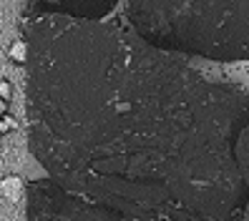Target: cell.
I'll list each match as a JSON object with an SVG mask.
<instances>
[{"label":"cell","mask_w":249,"mask_h":221,"mask_svg":"<svg viewBox=\"0 0 249 221\" xmlns=\"http://www.w3.org/2000/svg\"><path fill=\"white\" fill-rule=\"evenodd\" d=\"M23 40L31 143L61 184L131 214L239 219L249 91L119 20L31 13Z\"/></svg>","instance_id":"6da1fadb"},{"label":"cell","mask_w":249,"mask_h":221,"mask_svg":"<svg viewBox=\"0 0 249 221\" xmlns=\"http://www.w3.org/2000/svg\"><path fill=\"white\" fill-rule=\"evenodd\" d=\"M126 23L174 55L249 61V0H124Z\"/></svg>","instance_id":"7a4b0ae2"},{"label":"cell","mask_w":249,"mask_h":221,"mask_svg":"<svg viewBox=\"0 0 249 221\" xmlns=\"http://www.w3.org/2000/svg\"><path fill=\"white\" fill-rule=\"evenodd\" d=\"M31 221H121L106 209L81 201L48 184L31 186Z\"/></svg>","instance_id":"3957f363"},{"label":"cell","mask_w":249,"mask_h":221,"mask_svg":"<svg viewBox=\"0 0 249 221\" xmlns=\"http://www.w3.org/2000/svg\"><path fill=\"white\" fill-rule=\"evenodd\" d=\"M121 0H28V16L43 13V16H66L83 20H101L116 10Z\"/></svg>","instance_id":"277c9868"},{"label":"cell","mask_w":249,"mask_h":221,"mask_svg":"<svg viewBox=\"0 0 249 221\" xmlns=\"http://www.w3.org/2000/svg\"><path fill=\"white\" fill-rule=\"evenodd\" d=\"M234 161H237V171H239L242 188H244V204H242L239 219L249 221V123L242 128V134L237 136V143H234Z\"/></svg>","instance_id":"5b68a950"},{"label":"cell","mask_w":249,"mask_h":221,"mask_svg":"<svg viewBox=\"0 0 249 221\" xmlns=\"http://www.w3.org/2000/svg\"><path fill=\"white\" fill-rule=\"evenodd\" d=\"M23 188H25V184L20 181V176H5V179L0 181V191H3V196L10 199V201H20Z\"/></svg>","instance_id":"8992f818"},{"label":"cell","mask_w":249,"mask_h":221,"mask_svg":"<svg viewBox=\"0 0 249 221\" xmlns=\"http://www.w3.org/2000/svg\"><path fill=\"white\" fill-rule=\"evenodd\" d=\"M8 58L16 66H25V61H28V46H25V40L23 38H18V40H13L10 43V51H8Z\"/></svg>","instance_id":"52a82bcc"},{"label":"cell","mask_w":249,"mask_h":221,"mask_svg":"<svg viewBox=\"0 0 249 221\" xmlns=\"http://www.w3.org/2000/svg\"><path fill=\"white\" fill-rule=\"evenodd\" d=\"M10 131H18V121L5 111L3 116H0V136H3V134H10Z\"/></svg>","instance_id":"ba28073f"},{"label":"cell","mask_w":249,"mask_h":221,"mask_svg":"<svg viewBox=\"0 0 249 221\" xmlns=\"http://www.w3.org/2000/svg\"><path fill=\"white\" fill-rule=\"evenodd\" d=\"M0 101H3V103L13 101V83L8 78H0Z\"/></svg>","instance_id":"9c48e42d"},{"label":"cell","mask_w":249,"mask_h":221,"mask_svg":"<svg viewBox=\"0 0 249 221\" xmlns=\"http://www.w3.org/2000/svg\"><path fill=\"white\" fill-rule=\"evenodd\" d=\"M5 111H8V103H3V101H0V116H3Z\"/></svg>","instance_id":"30bf717a"}]
</instances>
